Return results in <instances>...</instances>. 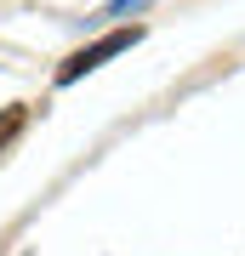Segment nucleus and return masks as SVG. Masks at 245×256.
<instances>
[{
    "mask_svg": "<svg viewBox=\"0 0 245 256\" xmlns=\"http://www.w3.org/2000/svg\"><path fill=\"white\" fill-rule=\"evenodd\" d=\"M137 40H143V28H137V23H131V28H114V34H103V40H91L86 52H74L69 63L57 68V86H74V80H80V74L103 68V63H109V57H120V52H131Z\"/></svg>",
    "mask_w": 245,
    "mask_h": 256,
    "instance_id": "nucleus-1",
    "label": "nucleus"
},
{
    "mask_svg": "<svg viewBox=\"0 0 245 256\" xmlns=\"http://www.w3.org/2000/svg\"><path fill=\"white\" fill-rule=\"evenodd\" d=\"M131 6H137V0H109V18H126Z\"/></svg>",
    "mask_w": 245,
    "mask_h": 256,
    "instance_id": "nucleus-3",
    "label": "nucleus"
},
{
    "mask_svg": "<svg viewBox=\"0 0 245 256\" xmlns=\"http://www.w3.org/2000/svg\"><path fill=\"white\" fill-rule=\"evenodd\" d=\"M18 126H23V108H6V114H0V148H6V137H12Z\"/></svg>",
    "mask_w": 245,
    "mask_h": 256,
    "instance_id": "nucleus-2",
    "label": "nucleus"
}]
</instances>
